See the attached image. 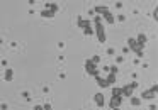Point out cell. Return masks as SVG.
Segmentation results:
<instances>
[{"mask_svg": "<svg viewBox=\"0 0 158 110\" xmlns=\"http://www.w3.org/2000/svg\"><path fill=\"white\" fill-rule=\"evenodd\" d=\"M39 15H41L43 19H51V17H54V14H53L49 8H44V10H41V12H39Z\"/></svg>", "mask_w": 158, "mask_h": 110, "instance_id": "obj_11", "label": "cell"}, {"mask_svg": "<svg viewBox=\"0 0 158 110\" xmlns=\"http://www.w3.org/2000/svg\"><path fill=\"white\" fill-rule=\"evenodd\" d=\"M85 71H87V75H90V76H99V68H97V64L92 61V59H87L85 61Z\"/></svg>", "mask_w": 158, "mask_h": 110, "instance_id": "obj_3", "label": "cell"}, {"mask_svg": "<svg viewBox=\"0 0 158 110\" xmlns=\"http://www.w3.org/2000/svg\"><path fill=\"white\" fill-rule=\"evenodd\" d=\"M102 17L107 20V24H114V22H116V19H114V15H112V12H111V10H107Z\"/></svg>", "mask_w": 158, "mask_h": 110, "instance_id": "obj_12", "label": "cell"}, {"mask_svg": "<svg viewBox=\"0 0 158 110\" xmlns=\"http://www.w3.org/2000/svg\"><path fill=\"white\" fill-rule=\"evenodd\" d=\"M112 97H123V88L121 87H114L112 88Z\"/></svg>", "mask_w": 158, "mask_h": 110, "instance_id": "obj_17", "label": "cell"}, {"mask_svg": "<svg viewBox=\"0 0 158 110\" xmlns=\"http://www.w3.org/2000/svg\"><path fill=\"white\" fill-rule=\"evenodd\" d=\"M94 24H95V36H97L99 42H106V41H107L106 29H104V25H102V22H100V17H99V15H95V17H94Z\"/></svg>", "mask_w": 158, "mask_h": 110, "instance_id": "obj_1", "label": "cell"}, {"mask_svg": "<svg viewBox=\"0 0 158 110\" xmlns=\"http://www.w3.org/2000/svg\"><path fill=\"white\" fill-rule=\"evenodd\" d=\"M34 110H44V105H34Z\"/></svg>", "mask_w": 158, "mask_h": 110, "instance_id": "obj_24", "label": "cell"}, {"mask_svg": "<svg viewBox=\"0 0 158 110\" xmlns=\"http://www.w3.org/2000/svg\"><path fill=\"white\" fill-rule=\"evenodd\" d=\"M153 19H155V20H158V8H155V10H153Z\"/></svg>", "mask_w": 158, "mask_h": 110, "instance_id": "obj_22", "label": "cell"}, {"mask_svg": "<svg viewBox=\"0 0 158 110\" xmlns=\"http://www.w3.org/2000/svg\"><path fill=\"white\" fill-rule=\"evenodd\" d=\"M90 59H92V61H94L95 64H99V61H100V56H97V54H94V56H92Z\"/></svg>", "mask_w": 158, "mask_h": 110, "instance_id": "obj_20", "label": "cell"}, {"mask_svg": "<svg viewBox=\"0 0 158 110\" xmlns=\"http://www.w3.org/2000/svg\"><path fill=\"white\" fill-rule=\"evenodd\" d=\"M95 81H97V85H99L100 88H107V87H109V83L106 81V78H100V76H95Z\"/></svg>", "mask_w": 158, "mask_h": 110, "instance_id": "obj_13", "label": "cell"}, {"mask_svg": "<svg viewBox=\"0 0 158 110\" xmlns=\"http://www.w3.org/2000/svg\"><path fill=\"white\" fill-rule=\"evenodd\" d=\"M53 107H51V103H44V110H51Z\"/></svg>", "mask_w": 158, "mask_h": 110, "instance_id": "obj_25", "label": "cell"}, {"mask_svg": "<svg viewBox=\"0 0 158 110\" xmlns=\"http://www.w3.org/2000/svg\"><path fill=\"white\" fill-rule=\"evenodd\" d=\"M107 10H109V8H107V7H104V5H99V7H94V12H95V14H102V15H104V14H106Z\"/></svg>", "mask_w": 158, "mask_h": 110, "instance_id": "obj_16", "label": "cell"}, {"mask_svg": "<svg viewBox=\"0 0 158 110\" xmlns=\"http://www.w3.org/2000/svg\"><path fill=\"white\" fill-rule=\"evenodd\" d=\"M112 110H121V109H112Z\"/></svg>", "mask_w": 158, "mask_h": 110, "instance_id": "obj_27", "label": "cell"}, {"mask_svg": "<svg viewBox=\"0 0 158 110\" xmlns=\"http://www.w3.org/2000/svg\"><path fill=\"white\" fill-rule=\"evenodd\" d=\"M117 20H121V22H124V20H126V17H124L123 14H119V15H117Z\"/></svg>", "mask_w": 158, "mask_h": 110, "instance_id": "obj_21", "label": "cell"}, {"mask_svg": "<svg viewBox=\"0 0 158 110\" xmlns=\"http://www.w3.org/2000/svg\"><path fill=\"white\" fill-rule=\"evenodd\" d=\"M123 102H124V97H111V100H109V107H111V110L112 109H121Z\"/></svg>", "mask_w": 158, "mask_h": 110, "instance_id": "obj_7", "label": "cell"}, {"mask_svg": "<svg viewBox=\"0 0 158 110\" xmlns=\"http://www.w3.org/2000/svg\"><path fill=\"white\" fill-rule=\"evenodd\" d=\"M116 80H117V76H116V75H112V73H107V78H106V81L109 83V87H112V85L116 83Z\"/></svg>", "mask_w": 158, "mask_h": 110, "instance_id": "obj_14", "label": "cell"}, {"mask_svg": "<svg viewBox=\"0 0 158 110\" xmlns=\"http://www.w3.org/2000/svg\"><path fill=\"white\" fill-rule=\"evenodd\" d=\"M129 102H131V105H133V107H140V105H141V102H143V100H141V98H140V97H134V95H133V97H131V98H129Z\"/></svg>", "mask_w": 158, "mask_h": 110, "instance_id": "obj_15", "label": "cell"}, {"mask_svg": "<svg viewBox=\"0 0 158 110\" xmlns=\"http://www.w3.org/2000/svg\"><path fill=\"white\" fill-rule=\"evenodd\" d=\"M157 90H158V87L157 85H153V87H150L148 90H145L143 93H141V100H153L155 97H157Z\"/></svg>", "mask_w": 158, "mask_h": 110, "instance_id": "obj_5", "label": "cell"}, {"mask_svg": "<svg viewBox=\"0 0 158 110\" xmlns=\"http://www.w3.org/2000/svg\"><path fill=\"white\" fill-rule=\"evenodd\" d=\"M138 42H140V46H143V48H146V44H148V36L146 34H138L136 37H134Z\"/></svg>", "mask_w": 158, "mask_h": 110, "instance_id": "obj_9", "label": "cell"}, {"mask_svg": "<svg viewBox=\"0 0 158 110\" xmlns=\"http://www.w3.org/2000/svg\"><path fill=\"white\" fill-rule=\"evenodd\" d=\"M150 110H157V105H150Z\"/></svg>", "mask_w": 158, "mask_h": 110, "instance_id": "obj_26", "label": "cell"}, {"mask_svg": "<svg viewBox=\"0 0 158 110\" xmlns=\"http://www.w3.org/2000/svg\"><path fill=\"white\" fill-rule=\"evenodd\" d=\"M77 24H78V27H80V29H83V34H85V36H94L92 20H87V19H83V17H78Z\"/></svg>", "mask_w": 158, "mask_h": 110, "instance_id": "obj_2", "label": "cell"}, {"mask_svg": "<svg viewBox=\"0 0 158 110\" xmlns=\"http://www.w3.org/2000/svg\"><path fill=\"white\" fill-rule=\"evenodd\" d=\"M123 88V97H133L134 95V90L138 88V81H133V83H129V85H124V87H121Z\"/></svg>", "mask_w": 158, "mask_h": 110, "instance_id": "obj_4", "label": "cell"}, {"mask_svg": "<svg viewBox=\"0 0 158 110\" xmlns=\"http://www.w3.org/2000/svg\"><path fill=\"white\" fill-rule=\"evenodd\" d=\"M123 61H124V58H123V56H117V58H116V63H123Z\"/></svg>", "mask_w": 158, "mask_h": 110, "instance_id": "obj_23", "label": "cell"}, {"mask_svg": "<svg viewBox=\"0 0 158 110\" xmlns=\"http://www.w3.org/2000/svg\"><path fill=\"white\" fill-rule=\"evenodd\" d=\"M46 8H49L53 14H56L58 12V3H46Z\"/></svg>", "mask_w": 158, "mask_h": 110, "instance_id": "obj_18", "label": "cell"}, {"mask_svg": "<svg viewBox=\"0 0 158 110\" xmlns=\"http://www.w3.org/2000/svg\"><path fill=\"white\" fill-rule=\"evenodd\" d=\"M94 102H95L97 107H104V105H106V98H104L102 93H95V95H94Z\"/></svg>", "mask_w": 158, "mask_h": 110, "instance_id": "obj_8", "label": "cell"}, {"mask_svg": "<svg viewBox=\"0 0 158 110\" xmlns=\"http://www.w3.org/2000/svg\"><path fill=\"white\" fill-rule=\"evenodd\" d=\"M128 49L133 51V53H138V51H143L145 48L140 46V42H138L134 37H128Z\"/></svg>", "mask_w": 158, "mask_h": 110, "instance_id": "obj_6", "label": "cell"}, {"mask_svg": "<svg viewBox=\"0 0 158 110\" xmlns=\"http://www.w3.org/2000/svg\"><path fill=\"white\" fill-rule=\"evenodd\" d=\"M109 73H112V75H117V73H119V68H117V64H112V66H109Z\"/></svg>", "mask_w": 158, "mask_h": 110, "instance_id": "obj_19", "label": "cell"}, {"mask_svg": "<svg viewBox=\"0 0 158 110\" xmlns=\"http://www.w3.org/2000/svg\"><path fill=\"white\" fill-rule=\"evenodd\" d=\"M3 80H5V81H12V80H14V70H12V68H7V70H5Z\"/></svg>", "mask_w": 158, "mask_h": 110, "instance_id": "obj_10", "label": "cell"}]
</instances>
